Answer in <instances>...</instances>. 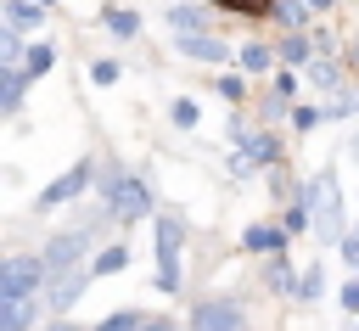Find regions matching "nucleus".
Returning a JSON list of instances; mask_svg holds the SVG:
<instances>
[{"label": "nucleus", "mask_w": 359, "mask_h": 331, "mask_svg": "<svg viewBox=\"0 0 359 331\" xmlns=\"http://www.w3.org/2000/svg\"><path fill=\"white\" fill-rule=\"evenodd\" d=\"M303 208H309V224L320 241H348L342 236V191H337V174L320 168L309 185H303Z\"/></svg>", "instance_id": "obj_1"}, {"label": "nucleus", "mask_w": 359, "mask_h": 331, "mask_svg": "<svg viewBox=\"0 0 359 331\" xmlns=\"http://www.w3.org/2000/svg\"><path fill=\"white\" fill-rule=\"evenodd\" d=\"M84 252H90V230H62V236H50V241H45V252H39V264H45V281H56V275H73Z\"/></svg>", "instance_id": "obj_2"}, {"label": "nucleus", "mask_w": 359, "mask_h": 331, "mask_svg": "<svg viewBox=\"0 0 359 331\" xmlns=\"http://www.w3.org/2000/svg\"><path fill=\"white\" fill-rule=\"evenodd\" d=\"M107 185H112V196H107L112 219H140V213H151V191H146L135 174H107Z\"/></svg>", "instance_id": "obj_3"}, {"label": "nucleus", "mask_w": 359, "mask_h": 331, "mask_svg": "<svg viewBox=\"0 0 359 331\" xmlns=\"http://www.w3.org/2000/svg\"><path fill=\"white\" fill-rule=\"evenodd\" d=\"M180 241H185L180 219H157V286L163 292L180 286Z\"/></svg>", "instance_id": "obj_4"}, {"label": "nucleus", "mask_w": 359, "mask_h": 331, "mask_svg": "<svg viewBox=\"0 0 359 331\" xmlns=\"http://www.w3.org/2000/svg\"><path fill=\"white\" fill-rule=\"evenodd\" d=\"M39 281H45V264H39V252H11V258H6V269H0V297L34 292Z\"/></svg>", "instance_id": "obj_5"}, {"label": "nucleus", "mask_w": 359, "mask_h": 331, "mask_svg": "<svg viewBox=\"0 0 359 331\" xmlns=\"http://www.w3.org/2000/svg\"><path fill=\"white\" fill-rule=\"evenodd\" d=\"M191 325H196V331H241L247 320H241V309H236L230 297H202L196 314H191Z\"/></svg>", "instance_id": "obj_6"}, {"label": "nucleus", "mask_w": 359, "mask_h": 331, "mask_svg": "<svg viewBox=\"0 0 359 331\" xmlns=\"http://www.w3.org/2000/svg\"><path fill=\"white\" fill-rule=\"evenodd\" d=\"M84 185H90V163H73L62 180H50V185L39 191V208H62V202H73Z\"/></svg>", "instance_id": "obj_7"}, {"label": "nucleus", "mask_w": 359, "mask_h": 331, "mask_svg": "<svg viewBox=\"0 0 359 331\" xmlns=\"http://www.w3.org/2000/svg\"><path fill=\"white\" fill-rule=\"evenodd\" d=\"M84 286H90V269H73V275H56V281L45 286V303H50V309H73Z\"/></svg>", "instance_id": "obj_8"}, {"label": "nucleus", "mask_w": 359, "mask_h": 331, "mask_svg": "<svg viewBox=\"0 0 359 331\" xmlns=\"http://www.w3.org/2000/svg\"><path fill=\"white\" fill-rule=\"evenodd\" d=\"M180 45V56H191V62H224L230 56V45L219 39V34H191V39H174Z\"/></svg>", "instance_id": "obj_9"}, {"label": "nucleus", "mask_w": 359, "mask_h": 331, "mask_svg": "<svg viewBox=\"0 0 359 331\" xmlns=\"http://www.w3.org/2000/svg\"><path fill=\"white\" fill-rule=\"evenodd\" d=\"M241 241H247V252H269V258L286 252V230H280V224H252Z\"/></svg>", "instance_id": "obj_10"}, {"label": "nucleus", "mask_w": 359, "mask_h": 331, "mask_svg": "<svg viewBox=\"0 0 359 331\" xmlns=\"http://www.w3.org/2000/svg\"><path fill=\"white\" fill-rule=\"evenodd\" d=\"M202 22H208V11H202V6H174V11H168V28H174V39H191V34H202Z\"/></svg>", "instance_id": "obj_11"}, {"label": "nucleus", "mask_w": 359, "mask_h": 331, "mask_svg": "<svg viewBox=\"0 0 359 331\" xmlns=\"http://www.w3.org/2000/svg\"><path fill=\"white\" fill-rule=\"evenodd\" d=\"M241 157L258 168V163H275V135H252L247 123H241Z\"/></svg>", "instance_id": "obj_12"}, {"label": "nucleus", "mask_w": 359, "mask_h": 331, "mask_svg": "<svg viewBox=\"0 0 359 331\" xmlns=\"http://www.w3.org/2000/svg\"><path fill=\"white\" fill-rule=\"evenodd\" d=\"M0 303H6V331H22V325L34 320V309H39V303H34V292H17V297H0Z\"/></svg>", "instance_id": "obj_13"}, {"label": "nucleus", "mask_w": 359, "mask_h": 331, "mask_svg": "<svg viewBox=\"0 0 359 331\" xmlns=\"http://www.w3.org/2000/svg\"><path fill=\"white\" fill-rule=\"evenodd\" d=\"M6 22H11V34H34V28H39V6H28V0H6Z\"/></svg>", "instance_id": "obj_14"}, {"label": "nucleus", "mask_w": 359, "mask_h": 331, "mask_svg": "<svg viewBox=\"0 0 359 331\" xmlns=\"http://www.w3.org/2000/svg\"><path fill=\"white\" fill-rule=\"evenodd\" d=\"M50 67H56V50H50V45H34L28 62H22V79H45Z\"/></svg>", "instance_id": "obj_15"}, {"label": "nucleus", "mask_w": 359, "mask_h": 331, "mask_svg": "<svg viewBox=\"0 0 359 331\" xmlns=\"http://www.w3.org/2000/svg\"><path fill=\"white\" fill-rule=\"evenodd\" d=\"M22 107V73H0V112L11 118Z\"/></svg>", "instance_id": "obj_16"}, {"label": "nucleus", "mask_w": 359, "mask_h": 331, "mask_svg": "<svg viewBox=\"0 0 359 331\" xmlns=\"http://www.w3.org/2000/svg\"><path fill=\"white\" fill-rule=\"evenodd\" d=\"M101 22H107V34H118V39H135V34H140V17H135V11H107Z\"/></svg>", "instance_id": "obj_17"}, {"label": "nucleus", "mask_w": 359, "mask_h": 331, "mask_svg": "<svg viewBox=\"0 0 359 331\" xmlns=\"http://www.w3.org/2000/svg\"><path fill=\"white\" fill-rule=\"evenodd\" d=\"M123 264H129V247H107V252L90 264V275H118Z\"/></svg>", "instance_id": "obj_18"}, {"label": "nucleus", "mask_w": 359, "mask_h": 331, "mask_svg": "<svg viewBox=\"0 0 359 331\" xmlns=\"http://www.w3.org/2000/svg\"><path fill=\"white\" fill-rule=\"evenodd\" d=\"M303 73H309V79H314V84H320V90H337V79H342V73H337V67H331V62H325V56H314V62H309V67H303Z\"/></svg>", "instance_id": "obj_19"}, {"label": "nucleus", "mask_w": 359, "mask_h": 331, "mask_svg": "<svg viewBox=\"0 0 359 331\" xmlns=\"http://www.w3.org/2000/svg\"><path fill=\"white\" fill-rule=\"evenodd\" d=\"M320 292H325V269H320V264H314V269H309V275H303V281H297V297H303V303H314V297H320Z\"/></svg>", "instance_id": "obj_20"}, {"label": "nucleus", "mask_w": 359, "mask_h": 331, "mask_svg": "<svg viewBox=\"0 0 359 331\" xmlns=\"http://www.w3.org/2000/svg\"><path fill=\"white\" fill-rule=\"evenodd\" d=\"M140 325H146V320H140L135 309H123V314H107V320H101L95 331H140Z\"/></svg>", "instance_id": "obj_21"}, {"label": "nucleus", "mask_w": 359, "mask_h": 331, "mask_svg": "<svg viewBox=\"0 0 359 331\" xmlns=\"http://www.w3.org/2000/svg\"><path fill=\"white\" fill-rule=\"evenodd\" d=\"M241 67H247V73H264V67H269V45H247V50H241Z\"/></svg>", "instance_id": "obj_22"}, {"label": "nucleus", "mask_w": 359, "mask_h": 331, "mask_svg": "<svg viewBox=\"0 0 359 331\" xmlns=\"http://www.w3.org/2000/svg\"><path fill=\"white\" fill-rule=\"evenodd\" d=\"M275 11H280V22H286V28H297V34H303V6H297V0H275Z\"/></svg>", "instance_id": "obj_23"}, {"label": "nucleus", "mask_w": 359, "mask_h": 331, "mask_svg": "<svg viewBox=\"0 0 359 331\" xmlns=\"http://www.w3.org/2000/svg\"><path fill=\"white\" fill-rule=\"evenodd\" d=\"M325 118H331L325 107H297V112H292V123H297V129H314V123H325Z\"/></svg>", "instance_id": "obj_24"}, {"label": "nucleus", "mask_w": 359, "mask_h": 331, "mask_svg": "<svg viewBox=\"0 0 359 331\" xmlns=\"http://www.w3.org/2000/svg\"><path fill=\"white\" fill-rule=\"evenodd\" d=\"M280 56H286V62H309V39H303V34H292V39L280 45Z\"/></svg>", "instance_id": "obj_25"}, {"label": "nucleus", "mask_w": 359, "mask_h": 331, "mask_svg": "<svg viewBox=\"0 0 359 331\" xmlns=\"http://www.w3.org/2000/svg\"><path fill=\"white\" fill-rule=\"evenodd\" d=\"M118 73H123L118 62H95V67H90V79H95V84H118Z\"/></svg>", "instance_id": "obj_26"}, {"label": "nucleus", "mask_w": 359, "mask_h": 331, "mask_svg": "<svg viewBox=\"0 0 359 331\" xmlns=\"http://www.w3.org/2000/svg\"><path fill=\"white\" fill-rule=\"evenodd\" d=\"M219 95H224V101H241V79H236V73H219Z\"/></svg>", "instance_id": "obj_27"}, {"label": "nucleus", "mask_w": 359, "mask_h": 331, "mask_svg": "<svg viewBox=\"0 0 359 331\" xmlns=\"http://www.w3.org/2000/svg\"><path fill=\"white\" fill-rule=\"evenodd\" d=\"M174 123L191 129V123H196V101H174Z\"/></svg>", "instance_id": "obj_28"}, {"label": "nucleus", "mask_w": 359, "mask_h": 331, "mask_svg": "<svg viewBox=\"0 0 359 331\" xmlns=\"http://www.w3.org/2000/svg\"><path fill=\"white\" fill-rule=\"evenodd\" d=\"M269 6H275V0H224V11H252V17L269 11Z\"/></svg>", "instance_id": "obj_29"}, {"label": "nucleus", "mask_w": 359, "mask_h": 331, "mask_svg": "<svg viewBox=\"0 0 359 331\" xmlns=\"http://www.w3.org/2000/svg\"><path fill=\"white\" fill-rule=\"evenodd\" d=\"M275 286H280V292H292V286H297V281H292V269H286L280 258H275Z\"/></svg>", "instance_id": "obj_30"}, {"label": "nucleus", "mask_w": 359, "mask_h": 331, "mask_svg": "<svg viewBox=\"0 0 359 331\" xmlns=\"http://www.w3.org/2000/svg\"><path fill=\"white\" fill-rule=\"evenodd\" d=\"M342 303H348V309H353V314H359V275H353V281H348V286H342Z\"/></svg>", "instance_id": "obj_31"}, {"label": "nucleus", "mask_w": 359, "mask_h": 331, "mask_svg": "<svg viewBox=\"0 0 359 331\" xmlns=\"http://www.w3.org/2000/svg\"><path fill=\"white\" fill-rule=\"evenodd\" d=\"M342 258H348V264L359 269V236H348V241H342Z\"/></svg>", "instance_id": "obj_32"}, {"label": "nucleus", "mask_w": 359, "mask_h": 331, "mask_svg": "<svg viewBox=\"0 0 359 331\" xmlns=\"http://www.w3.org/2000/svg\"><path fill=\"white\" fill-rule=\"evenodd\" d=\"M140 331H174V325H168V320H146Z\"/></svg>", "instance_id": "obj_33"}, {"label": "nucleus", "mask_w": 359, "mask_h": 331, "mask_svg": "<svg viewBox=\"0 0 359 331\" xmlns=\"http://www.w3.org/2000/svg\"><path fill=\"white\" fill-rule=\"evenodd\" d=\"M303 6H314V11H325V6H331V0H303Z\"/></svg>", "instance_id": "obj_34"}, {"label": "nucleus", "mask_w": 359, "mask_h": 331, "mask_svg": "<svg viewBox=\"0 0 359 331\" xmlns=\"http://www.w3.org/2000/svg\"><path fill=\"white\" fill-rule=\"evenodd\" d=\"M50 331H79V325H50Z\"/></svg>", "instance_id": "obj_35"}, {"label": "nucleus", "mask_w": 359, "mask_h": 331, "mask_svg": "<svg viewBox=\"0 0 359 331\" xmlns=\"http://www.w3.org/2000/svg\"><path fill=\"white\" fill-rule=\"evenodd\" d=\"M353 67H359V39H353Z\"/></svg>", "instance_id": "obj_36"}, {"label": "nucleus", "mask_w": 359, "mask_h": 331, "mask_svg": "<svg viewBox=\"0 0 359 331\" xmlns=\"http://www.w3.org/2000/svg\"><path fill=\"white\" fill-rule=\"evenodd\" d=\"M353 157H359V135H353Z\"/></svg>", "instance_id": "obj_37"}, {"label": "nucleus", "mask_w": 359, "mask_h": 331, "mask_svg": "<svg viewBox=\"0 0 359 331\" xmlns=\"http://www.w3.org/2000/svg\"><path fill=\"white\" fill-rule=\"evenodd\" d=\"M39 6H50V0H39Z\"/></svg>", "instance_id": "obj_38"}]
</instances>
